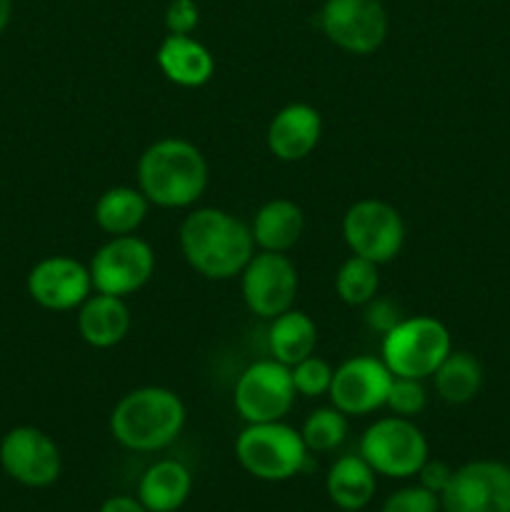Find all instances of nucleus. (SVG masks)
Listing matches in <instances>:
<instances>
[{"label":"nucleus","instance_id":"obj_3","mask_svg":"<svg viewBox=\"0 0 510 512\" xmlns=\"http://www.w3.org/2000/svg\"><path fill=\"white\" fill-rule=\"evenodd\" d=\"M185 425V405L178 393L145 385L125 393L110 413V435L133 453H158L173 445Z\"/></svg>","mask_w":510,"mask_h":512},{"label":"nucleus","instance_id":"obj_4","mask_svg":"<svg viewBox=\"0 0 510 512\" xmlns=\"http://www.w3.org/2000/svg\"><path fill=\"white\" fill-rule=\"evenodd\" d=\"M300 430L283 420L245 423L235 438V458L240 468L263 483H285L305 470L310 458Z\"/></svg>","mask_w":510,"mask_h":512},{"label":"nucleus","instance_id":"obj_19","mask_svg":"<svg viewBox=\"0 0 510 512\" xmlns=\"http://www.w3.org/2000/svg\"><path fill=\"white\" fill-rule=\"evenodd\" d=\"M325 493L338 510L363 512L378 493V473L358 455H343L325 475Z\"/></svg>","mask_w":510,"mask_h":512},{"label":"nucleus","instance_id":"obj_1","mask_svg":"<svg viewBox=\"0 0 510 512\" xmlns=\"http://www.w3.org/2000/svg\"><path fill=\"white\" fill-rule=\"evenodd\" d=\"M180 250L190 268L210 280L243 273L255 253L250 225L220 208H198L180 225Z\"/></svg>","mask_w":510,"mask_h":512},{"label":"nucleus","instance_id":"obj_24","mask_svg":"<svg viewBox=\"0 0 510 512\" xmlns=\"http://www.w3.org/2000/svg\"><path fill=\"white\" fill-rule=\"evenodd\" d=\"M435 390L448 405H465L478 398L483 388V365L465 350H450L433 373Z\"/></svg>","mask_w":510,"mask_h":512},{"label":"nucleus","instance_id":"obj_35","mask_svg":"<svg viewBox=\"0 0 510 512\" xmlns=\"http://www.w3.org/2000/svg\"><path fill=\"white\" fill-rule=\"evenodd\" d=\"M338 512H350V510H338Z\"/></svg>","mask_w":510,"mask_h":512},{"label":"nucleus","instance_id":"obj_28","mask_svg":"<svg viewBox=\"0 0 510 512\" xmlns=\"http://www.w3.org/2000/svg\"><path fill=\"white\" fill-rule=\"evenodd\" d=\"M425 403H428V395H425L423 380L398 378V375H393L388 400H385V408L390 413L400 415V418H415V415L423 413Z\"/></svg>","mask_w":510,"mask_h":512},{"label":"nucleus","instance_id":"obj_14","mask_svg":"<svg viewBox=\"0 0 510 512\" xmlns=\"http://www.w3.org/2000/svg\"><path fill=\"white\" fill-rule=\"evenodd\" d=\"M393 373L373 355H355L333 370L328 398L345 415H370L385 408Z\"/></svg>","mask_w":510,"mask_h":512},{"label":"nucleus","instance_id":"obj_32","mask_svg":"<svg viewBox=\"0 0 510 512\" xmlns=\"http://www.w3.org/2000/svg\"><path fill=\"white\" fill-rule=\"evenodd\" d=\"M453 470L455 468H450L445 460L428 458L423 463V468L418 470V475H415V478H418V485H423L425 490H430V493H435L440 498V493L448 488L450 478H453Z\"/></svg>","mask_w":510,"mask_h":512},{"label":"nucleus","instance_id":"obj_13","mask_svg":"<svg viewBox=\"0 0 510 512\" xmlns=\"http://www.w3.org/2000/svg\"><path fill=\"white\" fill-rule=\"evenodd\" d=\"M0 465L25 488H50L60 478L63 458L48 433L33 425H18L0 440Z\"/></svg>","mask_w":510,"mask_h":512},{"label":"nucleus","instance_id":"obj_7","mask_svg":"<svg viewBox=\"0 0 510 512\" xmlns=\"http://www.w3.org/2000/svg\"><path fill=\"white\" fill-rule=\"evenodd\" d=\"M90 280L95 293L128 295L138 293L155 273V253L148 240L138 235H113L90 258Z\"/></svg>","mask_w":510,"mask_h":512},{"label":"nucleus","instance_id":"obj_11","mask_svg":"<svg viewBox=\"0 0 510 512\" xmlns=\"http://www.w3.org/2000/svg\"><path fill=\"white\" fill-rule=\"evenodd\" d=\"M240 293L253 315L273 320L293 308L298 295V268L285 253H253L240 273Z\"/></svg>","mask_w":510,"mask_h":512},{"label":"nucleus","instance_id":"obj_16","mask_svg":"<svg viewBox=\"0 0 510 512\" xmlns=\"http://www.w3.org/2000/svg\"><path fill=\"white\" fill-rule=\"evenodd\" d=\"M323 118L308 103H290L273 115L265 133L268 150L283 163L305 160L320 143Z\"/></svg>","mask_w":510,"mask_h":512},{"label":"nucleus","instance_id":"obj_17","mask_svg":"<svg viewBox=\"0 0 510 512\" xmlns=\"http://www.w3.org/2000/svg\"><path fill=\"white\" fill-rule=\"evenodd\" d=\"M155 60L165 78L180 88H200L215 75L213 53L193 35L168 33L155 53Z\"/></svg>","mask_w":510,"mask_h":512},{"label":"nucleus","instance_id":"obj_9","mask_svg":"<svg viewBox=\"0 0 510 512\" xmlns=\"http://www.w3.org/2000/svg\"><path fill=\"white\" fill-rule=\"evenodd\" d=\"M295 395L288 365L275 358L255 360L235 383L233 405L245 423H273L290 413Z\"/></svg>","mask_w":510,"mask_h":512},{"label":"nucleus","instance_id":"obj_2","mask_svg":"<svg viewBox=\"0 0 510 512\" xmlns=\"http://www.w3.org/2000/svg\"><path fill=\"white\" fill-rule=\"evenodd\" d=\"M138 188L150 205L190 208L208 188L205 155L185 138H160L138 160Z\"/></svg>","mask_w":510,"mask_h":512},{"label":"nucleus","instance_id":"obj_27","mask_svg":"<svg viewBox=\"0 0 510 512\" xmlns=\"http://www.w3.org/2000/svg\"><path fill=\"white\" fill-rule=\"evenodd\" d=\"M290 378H293L295 393L303 398H320V395H328L330 383H333V368L313 353L300 363L290 365Z\"/></svg>","mask_w":510,"mask_h":512},{"label":"nucleus","instance_id":"obj_25","mask_svg":"<svg viewBox=\"0 0 510 512\" xmlns=\"http://www.w3.org/2000/svg\"><path fill=\"white\" fill-rule=\"evenodd\" d=\"M380 265L373 260L360 258V255H350L335 273V293L345 305L353 308H365L370 300L378 295L380 288Z\"/></svg>","mask_w":510,"mask_h":512},{"label":"nucleus","instance_id":"obj_33","mask_svg":"<svg viewBox=\"0 0 510 512\" xmlns=\"http://www.w3.org/2000/svg\"><path fill=\"white\" fill-rule=\"evenodd\" d=\"M98 512H148V508L140 503L138 495H113L100 505Z\"/></svg>","mask_w":510,"mask_h":512},{"label":"nucleus","instance_id":"obj_12","mask_svg":"<svg viewBox=\"0 0 510 512\" xmlns=\"http://www.w3.org/2000/svg\"><path fill=\"white\" fill-rule=\"evenodd\" d=\"M443 512H510V465L500 460H470L453 470L440 493Z\"/></svg>","mask_w":510,"mask_h":512},{"label":"nucleus","instance_id":"obj_30","mask_svg":"<svg viewBox=\"0 0 510 512\" xmlns=\"http://www.w3.org/2000/svg\"><path fill=\"white\" fill-rule=\"evenodd\" d=\"M200 23V10L195 0H170L165 10V28L173 35H190Z\"/></svg>","mask_w":510,"mask_h":512},{"label":"nucleus","instance_id":"obj_5","mask_svg":"<svg viewBox=\"0 0 510 512\" xmlns=\"http://www.w3.org/2000/svg\"><path fill=\"white\" fill-rule=\"evenodd\" d=\"M453 350L450 330L430 315L403 318L383 335L380 360L398 378H433L438 365Z\"/></svg>","mask_w":510,"mask_h":512},{"label":"nucleus","instance_id":"obj_6","mask_svg":"<svg viewBox=\"0 0 510 512\" xmlns=\"http://www.w3.org/2000/svg\"><path fill=\"white\" fill-rule=\"evenodd\" d=\"M358 453L378 475L390 480H408L418 475L430 458L428 438L410 418L388 415L375 420L360 435Z\"/></svg>","mask_w":510,"mask_h":512},{"label":"nucleus","instance_id":"obj_10","mask_svg":"<svg viewBox=\"0 0 510 512\" xmlns=\"http://www.w3.org/2000/svg\"><path fill=\"white\" fill-rule=\"evenodd\" d=\"M320 28L335 48L370 55L388 38V13L380 0H325Z\"/></svg>","mask_w":510,"mask_h":512},{"label":"nucleus","instance_id":"obj_15","mask_svg":"<svg viewBox=\"0 0 510 512\" xmlns=\"http://www.w3.org/2000/svg\"><path fill=\"white\" fill-rule=\"evenodd\" d=\"M93 293L88 265L68 255H50L28 273V295L45 310L65 313L85 303Z\"/></svg>","mask_w":510,"mask_h":512},{"label":"nucleus","instance_id":"obj_8","mask_svg":"<svg viewBox=\"0 0 510 512\" xmlns=\"http://www.w3.org/2000/svg\"><path fill=\"white\" fill-rule=\"evenodd\" d=\"M343 238L350 253L385 265L395 260L405 243L403 215L385 200L363 198L343 215Z\"/></svg>","mask_w":510,"mask_h":512},{"label":"nucleus","instance_id":"obj_22","mask_svg":"<svg viewBox=\"0 0 510 512\" xmlns=\"http://www.w3.org/2000/svg\"><path fill=\"white\" fill-rule=\"evenodd\" d=\"M315 345H318V328H315L313 318L303 310L290 308L270 320L268 348L278 363L290 368V365L313 355Z\"/></svg>","mask_w":510,"mask_h":512},{"label":"nucleus","instance_id":"obj_34","mask_svg":"<svg viewBox=\"0 0 510 512\" xmlns=\"http://www.w3.org/2000/svg\"><path fill=\"white\" fill-rule=\"evenodd\" d=\"M10 15H13V0H0V33L8 28Z\"/></svg>","mask_w":510,"mask_h":512},{"label":"nucleus","instance_id":"obj_31","mask_svg":"<svg viewBox=\"0 0 510 512\" xmlns=\"http://www.w3.org/2000/svg\"><path fill=\"white\" fill-rule=\"evenodd\" d=\"M400 320H403V315H400L398 303H393L390 298H378V295H375V298L365 305V323H368V328L375 330V333L385 335L390 328H395Z\"/></svg>","mask_w":510,"mask_h":512},{"label":"nucleus","instance_id":"obj_18","mask_svg":"<svg viewBox=\"0 0 510 512\" xmlns=\"http://www.w3.org/2000/svg\"><path fill=\"white\" fill-rule=\"evenodd\" d=\"M78 333L90 348H113L123 343L130 330V310L125 298L105 293H90L78 308Z\"/></svg>","mask_w":510,"mask_h":512},{"label":"nucleus","instance_id":"obj_21","mask_svg":"<svg viewBox=\"0 0 510 512\" xmlns=\"http://www.w3.org/2000/svg\"><path fill=\"white\" fill-rule=\"evenodd\" d=\"M193 490V475L180 460H158L138 483V500L148 512H180Z\"/></svg>","mask_w":510,"mask_h":512},{"label":"nucleus","instance_id":"obj_29","mask_svg":"<svg viewBox=\"0 0 510 512\" xmlns=\"http://www.w3.org/2000/svg\"><path fill=\"white\" fill-rule=\"evenodd\" d=\"M380 512H440V498L423 485H405L385 498Z\"/></svg>","mask_w":510,"mask_h":512},{"label":"nucleus","instance_id":"obj_26","mask_svg":"<svg viewBox=\"0 0 510 512\" xmlns=\"http://www.w3.org/2000/svg\"><path fill=\"white\" fill-rule=\"evenodd\" d=\"M303 443L310 453H330L338 450L348 438V415L340 413L338 408H318L305 418L303 428Z\"/></svg>","mask_w":510,"mask_h":512},{"label":"nucleus","instance_id":"obj_23","mask_svg":"<svg viewBox=\"0 0 510 512\" xmlns=\"http://www.w3.org/2000/svg\"><path fill=\"white\" fill-rule=\"evenodd\" d=\"M148 210L150 203L140 188L115 185L95 200L93 218L98 228L113 238V235H133L148 218Z\"/></svg>","mask_w":510,"mask_h":512},{"label":"nucleus","instance_id":"obj_20","mask_svg":"<svg viewBox=\"0 0 510 512\" xmlns=\"http://www.w3.org/2000/svg\"><path fill=\"white\" fill-rule=\"evenodd\" d=\"M305 230V215L298 203L288 198H273L260 205L250 223L255 245L270 253H288L298 245Z\"/></svg>","mask_w":510,"mask_h":512}]
</instances>
